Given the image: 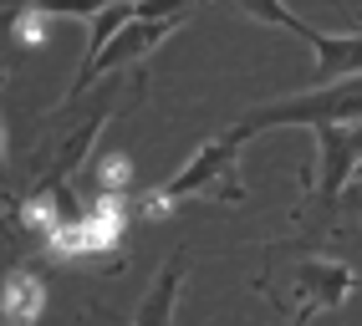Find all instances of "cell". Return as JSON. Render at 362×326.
Instances as JSON below:
<instances>
[{
	"label": "cell",
	"mask_w": 362,
	"mask_h": 326,
	"mask_svg": "<svg viewBox=\"0 0 362 326\" xmlns=\"http://www.w3.org/2000/svg\"><path fill=\"white\" fill-rule=\"evenodd\" d=\"M123 82L103 77L87 97H71V102H57L52 112L36 118V148L26 153V194H41V189H57V183H71L87 163H92V148H98V133L103 123L112 118V102Z\"/></svg>",
	"instance_id": "cell-1"
},
{
	"label": "cell",
	"mask_w": 362,
	"mask_h": 326,
	"mask_svg": "<svg viewBox=\"0 0 362 326\" xmlns=\"http://www.w3.org/2000/svg\"><path fill=\"white\" fill-rule=\"evenodd\" d=\"M240 138L235 128L230 133H214L209 143H199V153L179 163L174 174H168L158 189L143 199L148 215H168L174 204L184 199H214V204H245V183H240Z\"/></svg>",
	"instance_id": "cell-2"
},
{
	"label": "cell",
	"mask_w": 362,
	"mask_h": 326,
	"mask_svg": "<svg viewBox=\"0 0 362 326\" xmlns=\"http://www.w3.org/2000/svg\"><path fill=\"white\" fill-rule=\"evenodd\" d=\"M194 6H199V0H138V6H133V20L107 41V52L98 56V66H92V72H77V77H71V87H66L62 102L87 97V92L98 87L103 77L133 72L138 61H148V52H158V46L189 20V11H194Z\"/></svg>",
	"instance_id": "cell-3"
},
{
	"label": "cell",
	"mask_w": 362,
	"mask_h": 326,
	"mask_svg": "<svg viewBox=\"0 0 362 326\" xmlns=\"http://www.w3.org/2000/svg\"><path fill=\"white\" fill-rule=\"evenodd\" d=\"M327 123H362V77H342V82L306 87V92L276 97L265 107H250L235 123V138L250 143L265 128H327Z\"/></svg>",
	"instance_id": "cell-4"
},
{
	"label": "cell",
	"mask_w": 362,
	"mask_h": 326,
	"mask_svg": "<svg viewBox=\"0 0 362 326\" xmlns=\"http://www.w3.org/2000/svg\"><path fill=\"white\" fill-rule=\"evenodd\" d=\"M240 11L250 20L271 31H286L311 46V56H317V72H311V87H327V82H342V77H362V36H332V31H317L311 20H301L286 0H235Z\"/></svg>",
	"instance_id": "cell-5"
},
{
	"label": "cell",
	"mask_w": 362,
	"mask_h": 326,
	"mask_svg": "<svg viewBox=\"0 0 362 326\" xmlns=\"http://www.w3.org/2000/svg\"><path fill=\"white\" fill-rule=\"evenodd\" d=\"M357 291V270L347 260H337V255H301L296 270H291V296L296 306L311 301L317 311H342L347 296Z\"/></svg>",
	"instance_id": "cell-6"
},
{
	"label": "cell",
	"mask_w": 362,
	"mask_h": 326,
	"mask_svg": "<svg viewBox=\"0 0 362 326\" xmlns=\"http://www.w3.org/2000/svg\"><path fill=\"white\" fill-rule=\"evenodd\" d=\"M184 275H189V255H168L158 281L148 286V296L138 301V316L133 326H174V311H179V291H184Z\"/></svg>",
	"instance_id": "cell-7"
},
{
	"label": "cell",
	"mask_w": 362,
	"mask_h": 326,
	"mask_svg": "<svg viewBox=\"0 0 362 326\" xmlns=\"http://www.w3.org/2000/svg\"><path fill=\"white\" fill-rule=\"evenodd\" d=\"M41 311H46V286L36 281L31 270H11L6 275V301H0L6 326H36Z\"/></svg>",
	"instance_id": "cell-8"
},
{
	"label": "cell",
	"mask_w": 362,
	"mask_h": 326,
	"mask_svg": "<svg viewBox=\"0 0 362 326\" xmlns=\"http://www.w3.org/2000/svg\"><path fill=\"white\" fill-rule=\"evenodd\" d=\"M26 6H36L41 16H98L107 6H133V0H26Z\"/></svg>",
	"instance_id": "cell-9"
},
{
	"label": "cell",
	"mask_w": 362,
	"mask_h": 326,
	"mask_svg": "<svg viewBox=\"0 0 362 326\" xmlns=\"http://www.w3.org/2000/svg\"><path fill=\"white\" fill-rule=\"evenodd\" d=\"M337 215H342V219H362V163H357V174L347 179V189H342V209H337Z\"/></svg>",
	"instance_id": "cell-10"
},
{
	"label": "cell",
	"mask_w": 362,
	"mask_h": 326,
	"mask_svg": "<svg viewBox=\"0 0 362 326\" xmlns=\"http://www.w3.org/2000/svg\"><path fill=\"white\" fill-rule=\"evenodd\" d=\"M311 321H317V306H311V301H301V306L291 311V321H286V326H311Z\"/></svg>",
	"instance_id": "cell-11"
}]
</instances>
